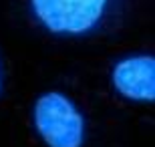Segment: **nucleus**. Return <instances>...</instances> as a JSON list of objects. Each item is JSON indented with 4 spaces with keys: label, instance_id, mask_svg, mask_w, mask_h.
Returning a JSON list of instances; mask_svg holds the SVG:
<instances>
[{
    "label": "nucleus",
    "instance_id": "1",
    "mask_svg": "<svg viewBox=\"0 0 155 147\" xmlns=\"http://www.w3.org/2000/svg\"><path fill=\"white\" fill-rule=\"evenodd\" d=\"M28 8L46 32L81 38L95 34L107 22L113 0H28Z\"/></svg>",
    "mask_w": 155,
    "mask_h": 147
},
{
    "label": "nucleus",
    "instance_id": "2",
    "mask_svg": "<svg viewBox=\"0 0 155 147\" xmlns=\"http://www.w3.org/2000/svg\"><path fill=\"white\" fill-rule=\"evenodd\" d=\"M32 121L46 147H83L87 137L85 117L61 91L40 95L32 109Z\"/></svg>",
    "mask_w": 155,
    "mask_h": 147
},
{
    "label": "nucleus",
    "instance_id": "3",
    "mask_svg": "<svg viewBox=\"0 0 155 147\" xmlns=\"http://www.w3.org/2000/svg\"><path fill=\"white\" fill-rule=\"evenodd\" d=\"M111 85L129 101L151 103L155 99V58L135 55L119 61L111 71Z\"/></svg>",
    "mask_w": 155,
    "mask_h": 147
},
{
    "label": "nucleus",
    "instance_id": "4",
    "mask_svg": "<svg viewBox=\"0 0 155 147\" xmlns=\"http://www.w3.org/2000/svg\"><path fill=\"white\" fill-rule=\"evenodd\" d=\"M0 91H2V71H0Z\"/></svg>",
    "mask_w": 155,
    "mask_h": 147
}]
</instances>
